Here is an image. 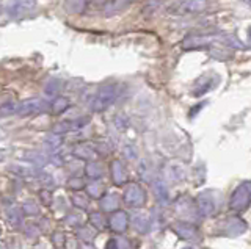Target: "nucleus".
<instances>
[{
  "mask_svg": "<svg viewBox=\"0 0 251 249\" xmlns=\"http://www.w3.org/2000/svg\"><path fill=\"white\" fill-rule=\"evenodd\" d=\"M8 223L11 224V227L19 229L20 224H22V213L19 212V209L13 207V209L8 210Z\"/></svg>",
  "mask_w": 251,
  "mask_h": 249,
  "instance_id": "obj_1",
  "label": "nucleus"
},
{
  "mask_svg": "<svg viewBox=\"0 0 251 249\" xmlns=\"http://www.w3.org/2000/svg\"><path fill=\"white\" fill-rule=\"evenodd\" d=\"M36 235H38V227L36 226L30 224V226L25 227V237L27 238H35Z\"/></svg>",
  "mask_w": 251,
  "mask_h": 249,
  "instance_id": "obj_2",
  "label": "nucleus"
},
{
  "mask_svg": "<svg viewBox=\"0 0 251 249\" xmlns=\"http://www.w3.org/2000/svg\"><path fill=\"white\" fill-rule=\"evenodd\" d=\"M24 213H27V215H36V213H38V207L33 202H29V204L24 205Z\"/></svg>",
  "mask_w": 251,
  "mask_h": 249,
  "instance_id": "obj_3",
  "label": "nucleus"
},
{
  "mask_svg": "<svg viewBox=\"0 0 251 249\" xmlns=\"http://www.w3.org/2000/svg\"><path fill=\"white\" fill-rule=\"evenodd\" d=\"M8 249H20V245H19V240L18 238H15V237H11L10 240H8Z\"/></svg>",
  "mask_w": 251,
  "mask_h": 249,
  "instance_id": "obj_4",
  "label": "nucleus"
},
{
  "mask_svg": "<svg viewBox=\"0 0 251 249\" xmlns=\"http://www.w3.org/2000/svg\"><path fill=\"white\" fill-rule=\"evenodd\" d=\"M41 197H43V202L44 204H49V196H47L46 191H43V193H41Z\"/></svg>",
  "mask_w": 251,
  "mask_h": 249,
  "instance_id": "obj_5",
  "label": "nucleus"
},
{
  "mask_svg": "<svg viewBox=\"0 0 251 249\" xmlns=\"http://www.w3.org/2000/svg\"><path fill=\"white\" fill-rule=\"evenodd\" d=\"M60 238H61L60 233H55V240H54V241H55V243H57V245H60V241H61Z\"/></svg>",
  "mask_w": 251,
  "mask_h": 249,
  "instance_id": "obj_6",
  "label": "nucleus"
},
{
  "mask_svg": "<svg viewBox=\"0 0 251 249\" xmlns=\"http://www.w3.org/2000/svg\"><path fill=\"white\" fill-rule=\"evenodd\" d=\"M0 233H2V226H0Z\"/></svg>",
  "mask_w": 251,
  "mask_h": 249,
  "instance_id": "obj_7",
  "label": "nucleus"
},
{
  "mask_svg": "<svg viewBox=\"0 0 251 249\" xmlns=\"http://www.w3.org/2000/svg\"><path fill=\"white\" fill-rule=\"evenodd\" d=\"M0 249H3V248H2V246H0Z\"/></svg>",
  "mask_w": 251,
  "mask_h": 249,
  "instance_id": "obj_8",
  "label": "nucleus"
}]
</instances>
